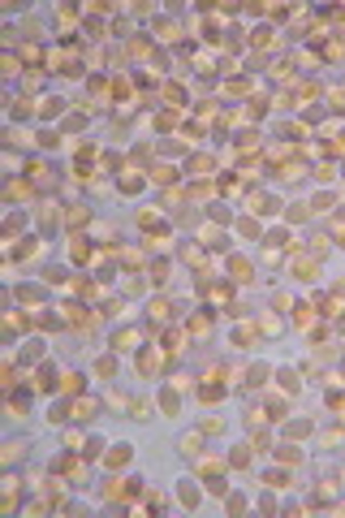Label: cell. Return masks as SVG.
<instances>
[{
    "mask_svg": "<svg viewBox=\"0 0 345 518\" xmlns=\"http://www.w3.org/2000/svg\"><path fill=\"white\" fill-rule=\"evenodd\" d=\"M207 328H212V315H194V320H190V333L194 337H203Z\"/></svg>",
    "mask_w": 345,
    "mask_h": 518,
    "instance_id": "2",
    "label": "cell"
},
{
    "mask_svg": "<svg viewBox=\"0 0 345 518\" xmlns=\"http://www.w3.org/2000/svg\"><path fill=\"white\" fill-rule=\"evenodd\" d=\"M95 371H99V376H112V371H117V363H112V359H99V363H95Z\"/></svg>",
    "mask_w": 345,
    "mask_h": 518,
    "instance_id": "4",
    "label": "cell"
},
{
    "mask_svg": "<svg viewBox=\"0 0 345 518\" xmlns=\"http://www.w3.org/2000/svg\"><path fill=\"white\" fill-rule=\"evenodd\" d=\"M233 276H242V281H246V276H251V264H246V259H233Z\"/></svg>",
    "mask_w": 345,
    "mask_h": 518,
    "instance_id": "3",
    "label": "cell"
},
{
    "mask_svg": "<svg viewBox=\"0 0 345 518\" xmlns=\"http://www.w3.org/2000/svg\"><path fill=\"white\" fill-rule=\"evenodd\" d=\"M129 57H134V61L151 57V43H147V39H134V43H129Z\"/></svg>",
    "mask_w": 345,
    "mask_h": 518,
    "instance_id": "1",
    "label": "cell"
}]
</instances>
